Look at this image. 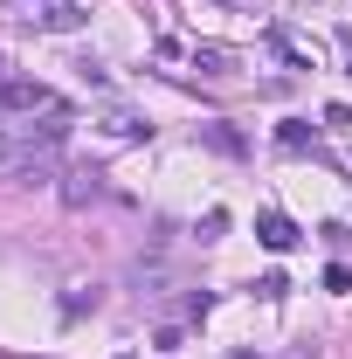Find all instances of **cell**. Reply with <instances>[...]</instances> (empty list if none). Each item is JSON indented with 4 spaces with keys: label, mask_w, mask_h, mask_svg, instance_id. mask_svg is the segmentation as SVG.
Returning <instances> with one entry per match:
<instances>
[{
    "label": "cell",
    "mask_w": 352,
    "mask_h": 359,
    "mask_svg": "<svg viewBox=\"0 0 352 359\" xmlns=\"http://www.w3.org/2000/svg\"><path fill=\"white\" fill-rule=\"evenodd\" d=\"M69 125H76V111H48L42 125H35V118H7V125H0V166H28V159L55 152V145L69 138Z\"/></svg>",
    "instance_id": "obj_1"
},
{
    "label": "cell",
    "mask_w": 352,
    "mask_h": 359,
    "mask_svg": "<svg viewBox=\"0 0 352 359\" xmlns=\"http://www.w3.org/2000/svg\"><path fill=\"white\" fill-rule=\"evenodd\" d=\"M0 111H7V118H48V111H69V104L48 83H35V76H7V83H0Z\"/></svg>",
    "instance_id": "obj_2"
},
{
    "label": "cell",
    "mask_w": 352,
    "mask_h": 359,
    "mask_svg": "<svg viewBox=\"0 0 352 359\" xmlns=\"http://www.w3.org/2000/svg\"><path fill=\"white\" fill-rule=\"evenodd\" d=\"M35 28H48V35H76L83 28V7L76 0H35V14H28Z\"/></svg>",
    "instance_id": "obj_3"
},
{
    "label": "cell",
    "mask_w": 352,
    "mask_h": 359,
    "mask_svg": "<svg viewBox=\"0 0 352 359\" xmlns=\"http://www.w3.org/2000/svg\"><path fill=\"white\" fill-rule=\"evenodd\" d=\"M256 242L283 256V249H297V222H290L283 208H263V215H256Z\"/></svg>",
    "instance_id": "obj_4"
},
{
    "label": "cell",
    "mask_w": 352,
    "mask_h": 359,
    "mask_svg": "<svg viewBox=\"0 0 352 359\" xmlns=\"http://www.w3.org/2000/svg\"><path fill=\"white\" fill-rule=\"evenodd\" d=\"M97 194H104V173H97V166H69V180H62V201H69V208H90Z\"/></svg>",
    "instance_id": "obj_5"
},
{
    "label": "cell",
    "mask_w": 352,
    "mask_h": 359,
    "mask_svg": "<svg viewBox=\"0 0 352 359\" xmlns=\"http://www.w3.org/2000/svg\"><path fill=\"white\" fill-rule=\"evenodd\" d=\"M104 132L111 138H152V125L138 118L132 104H104Z\"/></svg>",
    "instance_id": "obj_6"
},
{
    "label": "cell",
    "mask_w": 352,
    "mask_h": 359,
    "mask_svg": "<svg viewBox=\"0 0 352 359\" xmlns=\"http://www.w3.org/2000/svg\"><path fill=\"white\" fill-rule=\"evenodd\" d=\"M201 145L221 152V159H242V152H249V138L235 132V125H201Z\"/></svg>",
    "instance_id": "obj_7"
},
{
    "label": "cell",
    "mask_w": 352,
    "mask_h": 359,
    "mask_svg": "<svg viewBox=\"0 0 352 359\" xmlns=\"http://www.w3.org/2000/svg\"><path fill=\"white\" fill-rule=\"evenodd\" d=\"M276 145H283V152H318V132H311L304 118H283V125H276Z\"/></svg>",
    "instance_id": "obj_8"
},
{
    "label": "cell",
    "mask_w": 352,
    "mask_h": 359,
    "mask_svg": "<svg viewBox=\"0 0 352 359\" xmlns=\"http://www.w3.org/2000/svg\"><path fill=\"white\" fill-rule=\"evenodd\" d=\"M62 311L69 318H83V311H97V283H76L69 297H62Z\"/></svg>",
    "instance_id": "obj_9"
},
{
    "label": "cell",
    "mask_w": 352,
    "mask_h": 359,
    "mask_svg": "<svg viewBox=\"0 0 352 359\" xmlns=\"http://www.w3.org/2000/svg\"><path fill=\"white\" fill-rule=\"evenodd\" d=\"M221 235H228V208H208L201 215V242H221Z\"/></svg>",
    "instance_id": "obj_10"
},
{
    "label": "cell",
    "mask_w": 352,
    "mask_h": 359,
    "mask_svg": "<svg viewBox=\"0 0 352 359\" xmlns=\"http://www.w3.org/2000/svg\"><path fill=\"white\" fill-rule=\"evenodd\" d=\"M283 290H290V276H283V269H263V276H256V297H283Z\"/></svg>",
    "instance_id": "obj_11"
},
{
    "label": "cell",
    "mask_w": 352,
    "mask_h": 359,
    "mask_svg": "<svg viewBox=\"0 0 352 359\" xmlns=\"http://www.w3.org/2000/svg\"><path fill=\"white\" fill-rule=\"evenodd\" d=\"M76 76H83L90 90H111V76H104V62H97V55H83V62H76Z\"/></svg>",
    "instance_id": "obj_12"
},
{
    "label": "cell",
    "mask_w": 352,
    "mask_h": 359,
    "mask_svg": "<svg viewBox=\"0 0 352 359\" xmlns=\"http://www.w3.org/2000/svg\"><path fill=\"white\" fill-rule=\"evenodd\" d=\"M194 62H201V69H215V76H228V48H194Z\"/></svg>",
    "instance_id": "obj_13"
},
{
    "label": "cell",
    "mask_w": 352,
    "mask_h": 359,
    "mask_svg": "<svg viewBox=\"0 0 352 359\" xmlns=\"http://www.w3.org/2000/svg\"><path fill=\"white\" fill-rule=\"evenodd\" d=\"M325 242H332V249L346 256V249H352V228H346V222H325Z\"/></svg>",
    "instance_id": "obj_14"
},
{
    "label": "cell",
    "mask_w": 352,
    "mask_h": 359,
    "mask_svg": "<svg viewBox=\"0 0 352 359\" xmlns=\"http://www.w3.org/2000/svg\"><path fill=\"white\" fill-rule=\"evenodd\" d=\"M228 359H263V353H228Z\"/></svg>",
    "instance_id": "obj_15"
},
{
    "label": "cell",
    "mask_w": 352,
    "mask_h": 359,
    "mask_svg": "<svg viewBox=\"0 0 352 359\" xmlns=\"http://www.w3.org/2000/svg\"><path fill=\"white\" fill-rule=\"evenodd\" d=\"M346 76H352V48H346Z\"/></svg>",
    "instance_id": "obj_16"
},
{
    "label": "cell",
    "mask_w": 352,
    "mask_h": 359,
    "mask_svg": "<svg viewBox=\"0 0 352 359\" xmlns=\"http://www.w3.org/2000/svg\"><path fill=\"white\" fill-rule=\"evenodd\" d=\"M0 83H7V62H0Z\"/></svg>",
    "instance_id": "obj_17"
},
{
    "label": "cell",
    "mask_w": 352,
    "mask_h": 359,
    "mask_svg": "<svg viewBox=\"0 0 352 359\" xmlns=\"http://www.w3.org/2000/svg\"><path fill=\"white\" fill-rule=\"evenodd\" d=\"M118 359H138V353H118Z\"/></svg>",
    "instance_id": "obj_18"
},
{
    "label": "cell",
    "mask_w": 352,
    "mask_h": 359,
    "mask_svg": "<svg viewBox=\"0 0 352 359\" xmlns=\"http://www.w3.org/2000/svg\"><path fill=\"white\" fill-rule=\"evenodd\" d=\"M221 7H235V0H221Z\"/></svg>",
    "instance_id": "obj_19"
}]
</instances>
